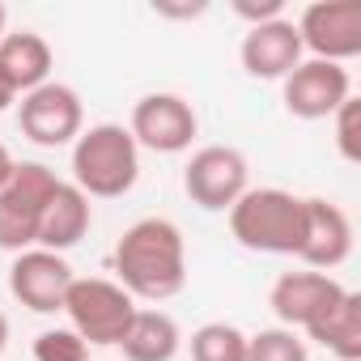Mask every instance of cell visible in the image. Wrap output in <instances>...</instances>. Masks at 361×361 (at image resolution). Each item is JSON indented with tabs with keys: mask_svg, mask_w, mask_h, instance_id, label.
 Returning a JSON list of instances; mask_svg holds the SVG:
<instances>
[{
	"mask_svg": "<svg viewBox=\"0 0 361 361\" xmlns=\"http://www.w3.org/2000/svg\"><path fill=\"white\" fill-rule=\"evenodd\" d=\"M115 285L136 302H170L188 285V243L170 217H140L115 243Z\"/></svg>",
	"mask_w": 361,
	"mask_h": 361,
	"instance_id": "1",
	"label": "cell"
},
{
	"mask_svg": "<svg viewBox=\"0 0 361 361\" xmlns=\"http://www.w3.org/2000/svg\"><path fill=\"white\" fill-rule=\"evenodd\" d=\"M140 178V149L123 123H94L73 140V188L90 200H119Z\"/></svg>",
	"mask_w": 361,
	"mask_h": 361,
	"instance_id": "2",
	"label": "cell"
},
{
	"mask_svg": "<svg viewBox=\"0 0 361 361\" xmlns=\"http://www.w3.org/2000/svg\"><path fill=\"white\" fill-rule=\"evenodd\" d=\"M306 226V200L285 188H247L230 209V234L259 255H298Z\"/></svg>",
	"mask_w": 361,
	"mask_h": 361,
	"instance_id": "3",
	"label": "cell"
},
{
	"mask_svg": "<svg viewBox=\"0 0 361 361\" xmlns=\"http://www.w3.org/2000/svg\"><path fill=\"white\" fill-rule=\"evenodd\" d=\"M136 310L140 306L128 298V289H119L115 281H102V276H77L64 298V314H68L73 331L94 348H119Z\"/></svg>",
	"mask_w": 361,
	"mask_h": 361,
	"instance_id": "4",
	"label": "cell"
},
{
	"mask_svg": "<svg viewBox=\"0 0 361 361\" xmlns=\"http://www.w3.org/2000/svg\"><path fill=\"white\" fill-rule=\"evenodd\" d=\"M60 188L56 170H47L43 161H18L9 183L0 188V251H30L39 238V217L51 200V192Z\"/></svg>",
	"mask_w": 361,
	"mask_h": 361,
	"instance_id": "5",
	"label": "cell"
},
{
	"mask_svg": "<svg viewBox=\"0 0 361 361\" xmlns=\"http://www.w3.org/2000/svg\"><path fill=\"white\" fill-rule=\"evenodd\" d=\"M247 188H251V166L234 145H204L192 153L183 170V192L204 213H230Z\"/></svg>",
	"mask_w": 361,
	"mask_h": 361,
	"instance_id": "6",
	"label": "cell"
},
{
	"mask_svg": "<svg viewBox=\"0 0 361 361\" xmlns=\"http://www.w3.org/2000/svg\"><path fill=\"white\" fill-rule=\"evenodd\" d=\"M18 123H22V136L43 145V149H60V145H73L81 132H85V106H81V94L64 81H47L30 94H22L18 102Z\"/></svg>",
	"mask_w": 361,
	"mask_h": 361,
	"instance_id": "7",
	"label": "cell"
},
{
	"mask_svg": "<svg viewBox=\"0 0 361 361\" xmlns=\"http://www.w3.org/2000/svg\"><path fill=\"white\" fill-rule=\"evenodd\" d=\"M310 60L344 64L361 56V0H314L293 22Z\"/></svg>",
	"mask_w": 361,
	"mask_h": 361,
	"instance_id": "8",
	"label": "cell"
},
{
	"mask_svg": "<svg viewBox=\"0 0 361 361\" xmlns=\"http://www.w3.org/2000/svg\"><path fill=\"white\" fill-rule=\"evenodd\" d=\"M128 132L136 140V149H153V153H183L192 149L196 132H200V119L192 111V102L183 94H145L136 98L132 106V119H128Z\"/></svg>",
	"mask_w": 361,
	"mask_h": 361,
	"instance_id": "9",
	"label": "cell"
},
{
	"mask_svg": "<svg viewBox=\"0 0 361 361\" xmlns=\"http://www.w3.org/2000/svg\"><path fill=\"white\" fill-rule=\"evenodd\" d=\"M73 281H77V272L68 268V259L56 251H43V247H30V251L13 255V264H9V293L35 314L64 310Z\"/></svg>",
	"mask_w": 361,
	"mask_h": 361,
	"instance_id": "10",
	"label": "cell"
},
{
	"mask_svg": "<svg viewBox=\"0 0 361 361\" xmlns=\"http://www.w3.org/2000/svg\"><path fill=\"white\" fill-rule=\"evenodd\" d=\"M348 98H353V81L344 64L302 60L285 77V111L298 119H331Z\"/></svg>",
	"mask_w": 361,
	"mask_h": 361,
	"instance_id": "11",
	"label": "cell"
},
{
	"mask_svg": "<svg viewBox=\"0 0 361 361\" xmlns=\"http://www.w3.org/2000/svg\"><path fill=\"white\" fill-rule=\"evenodd\" d=\"M353 255V221L340 204L310 196L306 200V226H302V247L298 259L310 272H331Z\"/></svg>",
	"mask_w": 361,
	"mask_h": 361,
	"instance_id": "12",
	"label": "cell"
},
{
	"mask_svg": "<svg viewBox=\"0 0 361 361\" xmlns=\"http://www.w3.org/2000/svg\"><path fill=\"white\" fill-rule=\"evenodd\" d=\"M344 293V285L331 276V272H310V268H302V272H281L276 281H272V293H268V306H272V314L293 331V327H310L336 298Z\"/></svg>",
	"mask_w": 361,
	"mask_h": 361,
	"instance_id": "13",
	"label": "cell"
},
{
	"mask_svg": "<svg viewBox=\"0 0 361 361\" xmlns=\"http://www.w3.org/2000/svg\"><path fill=\"white\" fill-rule=\"evenodd\" d=\"M238 60L251 77L259 81H285L298 64H302V39H298V26L289 18H276V22H264V26H251L243 35V47H238Z\"/></svg>",
	"mask_w": 361,
	"mask_h": 361,
	"instance_id": "14",
	"label": "cell"
},
{
	"mask_svg": "<svg viewBox=\"0 0 361 361\" xmlns=\"http://www.w3.org/2000/svg\"><path fill=\"white\" fill-rule=\"evenodd\" d=\"M90 221H94L90 196H85L81 188H73V183H60V188L51 192L43 217H39V238H35V247L64 255L68 247H77V243L90 234Z\"/></svg>",
	"mask_w": 361,
	"mask_h": 361,
	"instance_id": "15",
	"label": "cell"
},
{
	"mask_svg": "<svg viewBox=\"0 0 361 361\" xmlns=\"http://www.w3.org/2000/svg\"><path fill=\"white\" fill-rule=\"evenodd\" d=\"M51 64H56L51 43L43 35H35V30H13V35L0 39V73H5V81L18 90V98L47 85Z\"/></svg>",
	"mask_w": 361,
	"mask_h": 361,
	"instance_id": "16",
	"label": "cell"
},
{
	"mask_svg": "<svg viewBox=\"0 0 361 361\" xmlns=\"http://www.w3.org/2000/svg\"><path fill=\"white\" fill-rule=\"evenodd\" d=\"M178 348H183V331L166 310H136L119 340L123 361H174Z\"/></svg>",
	"mask_w": 361,
	"mask_h": 361,
	"instance_id": "17",
	"label": "cell"
},
{
	"mask_svg": "<svg viewBox=\"0 0 361 361\" xmlns=\"http://www.w3.org/2000/svg\"><path fill=\"white\" fill-rule=\"evenodd\" d=\"M306 336L314 344H323L327 353H336L340 361H361V293L344 289L310 327Z\"/></svg>",
	"mask_w": 361,
	"mask_h": 361,
	"instance_id": "18",
	"label": "cell"
},
{
	"mask_svg": "<svg viewBox=\"0 0 361 361\" xmlns=\"http://www.w3.org/2000/svg\"><path fill=\"white\" fill-rule=\"evenodd\" d=\"M192 361H247V336L234 323H204L192 331Z\"/></svg>",
	"mask_w": 361,
	"mask_h": 361,
	"instance_id": "19",
	"label": "cell"
},
{
	"mask_svg": "<svg viewBox=\"0 0 361 361\" xmlns=\"http://www.w3.org/2000/svg\"><path fill=\"white\" fill-rule=\"evenodd\" d=\"M247 361H310L306 344L289 327H264L247 336Z\"/></svg>",
	"mask_w": 361,
	"mask_h": 361,
	"instance_id": "20",
	"label": "cell"
},
{
	"mask_svg": "<svg viewBox=\"0 0 361 361\" xmlns=\"http://www.w3.org/2000/svg\"><path fill=\"white\" fill-rule=\"evenodd\" d=\"M35 361H90V344L73 327H51L35 336Z\"/></svg>",
	"mask_w": 361,
	"mask_h": 361,
	"instance_id": "21",
	"label": "cell"
},
{
	"mask_svg": "<svg viewBox=\"0 0 361 361\" xmlns=\"http://www.w3.org/2000/svg\"><path fill=\"white\" fill-rule=\"evenodd\" d=\"M331 119H336V149L344 153V161H361V102L348 98Z\"/></svg>",
	"mask_w": 361,
	"mask_h": 361,
	"instance_id": "22",
	"label": "cell"
},
{
	"mask_svg": "<svg viewBox=\"0 0 361 361\" xmlns=\"http://www.w3.org/2000/svg\"><path fill=\"white\" fill-rule=\"evenodd\" d=\"M234 13L251 26H264V22H276L285 13V0H234Z\"/></svg>",
	"mask_w": 361,
	"mask_h": 361,
	"instance_id": "23",
	"label": "cell"
},
{
	"mask_svg": "<svg viewBox=\"0 0 361 361\" xmlns=\"http://www.w3.org/2000/svg\"><path fill=\"white\" fill-rule=\"evenodd\" d=\"M153 13H161V18H200L204 5H166V0H157Z\"/></svg>",
	"mask_w": 361,
	"mask_h": 361,
	"instance_id": "24",
	"label": "cell"
},
{
	"mask_svg": "<svg viewBox=\"0 0 361 361\" xmlns=\"http://www.w3.org/2000/svg\"><path fill=\"white\" fill-rule=\"evenodd\" d=\"M13 102H18V90H13V85L5 81V73H0V115H5V111H9Z\"/></svg>",
	"mask_w": 361,
	"mask_h": 361,
	"instance_id": "25",
	"label": "cell"
},
{
	"mask_svg": "<svg viewBox=\"0 0 361 361\" xmlns=\"http://www.w3.org/2000/svg\"><path fill=\"white\" fill-rule=\"evenodd\" d=\"M13 166H18V161H13V153H9L5 145H0V188L9 183V174H13Z\"/></svg>",
	"mask_w": 361,
	"mask_h": 361,
	"instance_id": "26",
	"label": "cell"
},
{
	"mask_svg": "<svg viewBox=\"0 0 361 361\" xmlns=\"http://www.w3.org/2000/svg\"><path fill=\"white\" fill-rule=\"evenodd\" d=\"M5 344H9V319L0 314V357H5Z\"/></svg>",
	"mask_w": 361,
	"mask_h": 361,
	"instance_id": "27",
	"label": "cell"
},
{
	"mask_svg": "<svg viewBox=\"0 0 361 361\" xmlns=\"http://www.w3.org/2000/svg\"><path fill=\"white\" fill-rule=\"evenodd\" d=\"M9 30H5V5H0V39H5Z\"/></svg>",
	"mask_w": 361,
	"mask_h": 361,
	"instance_id": "28",
	"label": "cell"
}]
</instances>
